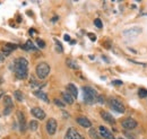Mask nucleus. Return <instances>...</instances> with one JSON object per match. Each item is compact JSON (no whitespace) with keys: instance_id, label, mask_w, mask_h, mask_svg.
Wrapping results in <instances>:
<instances>
[{"instance_id":"1","label":"nucleus","mask_w":147,"mask_h":139,"mask_svg":"<svg viewBox=\"0 0 147 139\" xmlns=\"http://www.w3.org/2000/svg\"><path fill=\"white\" fill-rule=\"evenodd\" d=\"M14 71L17 79H25L28 75V61L25 58H17L14 61Z\"/></svg>"},{"instance_id":"2","label":"nucleus","mask_w":147,"mask_h":139,"mask_svg":"<svg viewBox=\"0 0 147 139\" xmlns=\"http://www.w3.org/2000/svg\"><path fill=\"white\" fill-rule=\"evenodd\" d=\"M83 95H84V101L87 104H93L97 101V93L92 87L85 86L83 87Z\"/></svg>"},{"instance_id":"3","label":"nucleus","mask_w":147,"mask_h":139,"mask_svg":"<svg viewBox=\"0 0 147 139\" xmlns=\"http://www.w3.org/2000/svg\"><path fill=\"white\" fill-rule=\"evenodd\" d=\"M50 66L47 63V62H40L35 68V71H36L37 77L40 79H44L49 74H50Z\"/></svg>"},{"instance_id":"4","label":"nucleus","mask_w":147,"mask_h":139,"mask_svg":"<svg viewBox=\"0 0 147 139\" xmlns=\"http://www.w3.org/2000/svg\"><path fill=\"white\" fill-rule=\"evenodd\" d=\"M109 104H110L111 109L114 110V111L118 112V113H125V111H126L125 105L122 104L119 100H117V99H114V97H112V99L109 100Z\"/></svg>"},{"instance_id":"5","label":"nucleus","mask_w":147,"mask_h":139,"mask_svg":"<svg viewBox=\"0 0 147 139\" xmlns=\"http://www.w3.org/2000/svg\"><path fill=\"white\" fill-rule=\"evenodd\" d=\"M121 126H122V128L126 129V130H132V129H135V128L138 126V122L136 121L135 119H132V118H127V119L122 120Z\"/></svg>"},{"instance_id":"6","label":"nucleus","mask_w":147,"mask_h":139,"mask_svg":"<svg viewBox=\"0 0 147 139\" xmlns=\"http://www.w3.org/2000/svg\"><path fill=\"white\" fill-rule=\"evenodd\" d=\"M65 139H84V137L80 135V132L75 129V128H69L66 132Z\"/></svg>"},{"instance_id":"7","label":"nucleus","mask_w":147,"mask_h":139,"mask_svg":"<svg viewBox=\"0 0 147 139\" xmlns=\"http://www.w3.org/2000/svg\"><path fill=\"white\" fill-rule=\"evenodd\" d=\"M143 32V30L138 26H134V27H130L128 30H125L123 31V35L127 36V37H135V36H138Z\"/></svg>"},{"instance_id":"8","label":"nucleus","mask_w":147,"mask_h":139,"mask_svg":"<svg viewBox=\"0 0 147 139\" xmlns=\"http://www.w3.org/2000/svg\"><path fill=\"white\" fill-rule=\"evenodd\" d=\"M45 128H47V131H48V134L49 135H55V131H57V121H55L53 118H51V119H49L48 122H47V126H45Z\"/></svg>"},{"instance_id":"9","label":"nucleus","mask_w":147,"mask_h":139,"mask_svg":"<svg viewBox=\"0 0 147 139\" xmlns=\"http://www.w3.org/2000/svg\"><path fill=\"white\" fill-rule=\"evenodd\" d=\"M3 102H5V110H3V114L5 115H8L10 112H11V110H13V100H11V97L10 96H5V99H3Z\"/></svg>"},{"instance_id":"10","label":"nucleus","mask_w":147,"mask_h":139,"mask_svg":"<svg viewBox=\"0 0 147 139\" xmlns=\"http://www.w3.org/2000/svg\"><path fill=\"white\" fill-rule=\"evenodd\" d=\"M98 131H100V136L102 137V138L104 139H115L113 137V135L111 134V131L108 129V128H105V127H103V126H101L100 128H98Z\"/></svg>"},{"instance_id":"11","label":"nucleus","mask_w":147,"mask_h":139,"mask_svg":"<svg viewBox=\"0 0 147 139\" xmlns=\"http://www.w3.org/2000/svg\"><path fill=\"white\" fill-rule=\"evenodd\" d=\"M31 113H32L36 119H40V120L45 119V112H44L42 109H40V107H33V109L31 110Z\"/></svg>"},{"instance_id":"12","label":"nucleus","mask_w":147,"mask_h":139,"mask_svg":"<svg viewBox=\"0 0 147 139\" xmlns=\"http://www.w3.org/2000/svg\"><path fill=\"white\" fill-rule=\"evenodd\" d=\"M17 118H18L19 129H20V131H25V129H26V119H25L24 113L20 112V111H17Z\"/></svg>"},{"instance_id":"13","label":"nucleus","mask_w":147,"mask_h":139,"mask_svg":"<svg viewBox=\"0 0 147 139\" xmlns=\"http://www.w3.org/2000/svg\"><path fill=\"white\" fill-rule=\"evenodd\" d=\"M76 121H77V123L79 126H82L83 128H91V126H92L91 121L87 118H85V117H79V118L76 119Z\"/></svg>"},{"instance_id":"14","label":"nucleus","mask_w":147,"mask_h":139,"mask_svg":"<svg viewBox=\"0 0 147 139\" xmlns=\"http://www.w3.org/2000/svg\"><path fill=\"white\" fill-rule=\"evenodd\" d=\"M17 49V45L16 44H13V43H6V45L3 47V50H2V53L3 55H9L10 53L13 52V50Z\"/></svg>"},{"instance_id":"15","label":"nucleus","mask_w":147,"mask_h":139,"mask_svg":"<svg viewBox=\"0 0 147 139\" xmlns=\"http://www.w3.org/2000/svg\"><path fill=\"white\" fill-rule=\"evenodd\" d=\"M101 117H102V119H103L104 121L109 122V123H111V124H115V120H114V118L111 115L109 112L102 111V112H101Z\"/></svg>"},{"instance_id":"16","label":"nucleus","mask_w":147,"mask_h":139,"mask_svg":"<svg viewBox=\"0 0 147 139\" xmlns=\"http://www.w3.org/2000/svg\"><path fill=\"white\" fill-rule=\"evenodd\" d=\"M20 48H22V49H24V50H26V51H30V50L36 51V50H37L36 47L34 45V43H33L32 41H30V40H28V41H27V42H26V43H25L24 45H22Z\"/></svg>"},{"instance_id":"17","label":"nucleus","mask_w":147,"mask_h":139,"mask_svg":"<svg viewBox=\"0 0 147 139\" xmlns=\"http://www.w3.org/2000/svg\"><path fill=\"white\" fill-rule=\"evenodd\" d=\"M34 95L36 96L37 99H40V100H42V101H44V102H49V97H48V95L44 93V92H42V90H35L34 92Z\"/></svg>"},{"instance_id":"18","label":"nucleus","mask_w":147,"mask_h":139,"mask_svg":"<svg viewBox=\"0 0 147 139\" xmlns=\"http://www.w3.org/2000/svg\"><path fill=\"white\" fill-rule=\"evenodd\" d=\"M67 89H68V93H70V95L73 96L74 99L78 96V89H77V87L75 86L74 84H68Z\"/></svg>"},{"instance_id":"19","label":"nucleus","mask_w":147,"mask_h":139,"mask_svg":"<svg viewBox=\"0 0 147 139\" xmlns=\"http://www.w3.org/2000/svg\"><path fill=\"white\" fill-rule=\"evenodd\" d=\"M61 96H62L63 101L67 102L68 104H73L74 103V97L70 95V93H68V92H62V93H61Z\"/></svg>"},{"instance_id":"20","label":"nucleus","mask_w":147,"mask_h":139,"mask_svg":"<svg viewBox=\"0 0 147 139\" xmlns=\"http://www.w3.org/2000/svg\"><path fill=\"white\" fill-rule=\"evenodd\" d=\"M66 63H67V66H68L69 68H71V69H78V68H79V66L76 63V61H74L71 59H67V60H66Z\"/></svg>"},{"instance_id":"21","label":"nucleus","mask_w":147,"mask_h":139,"mask_svg":"<svg viewBox=\"0 0 147 139\" xmlns=\"http://www.w3.org/2000/svg\"><path fill=\"white\" fill-rule=\"evenodd\" d=\"M14 96H15V99L17 101H19V102H22L24 100V95H23V93L20 90H15L14 92Z\"/></svg>"},{"instance_id":"22","label":"nucleus","mask_w":147,"mask_h":139,"mask_svg":"<svg viewBox=\"0 0 147 139\" xmlns=\"http://www.w3.org/2000/svg\"><path fill=\"white\" fill-rule=\"evenodd\" d=\"M90 136H91V138L92 139H101L102 138V137L100 136V134H97V132H96V130H95V129H93V128L90 130Z\"/></svg>"},{"instance_id":"23","label":"nucleus","mask_w":147,"mask_h":139,"mask_svg":"<svg viewBox=\"0 0 147 139\" xmlns=\"http://www.w3.org/2000/svg\"><path fill=\"white\" fill-rule=\"evenodd\" d=\"M28 127H30V129H31L32 131H35L37 128H38V123H37V121H35V120H32V121L30 122Z\"/></svg>"},{"instance_id":"24","label":"nucleus","mask_w":147,"mask_h":139,"mask_svg":"<svg viewBox=\"0 0 147 139\" xmlns=\"http://www.w3.org/2000/svg\"><path fill=\"white\" fill-rule=\"evenodd\" d=\"M138 95H139V97L145 99V97H147V90L145 88H140V89L138 90Z\"/></svg>"},{"instance_id":"25","label":"nucleus","mask_w":147,"mask_h":139,"mask_svg":"<svg viewBox=\"0 0 147 139\" xmlns=\"http://www.w3.org/2000/svg\"><path fill=\"white\" fill-rule=\"evenodd\" d=\"M55 50L58 51L59 53H61L63 51V49H62V45L60 44V42L58 41V40H55Z\"/></svg>"},{"instance_id":"26","label":"nucleus","mask_w":147,"mask_h":139,"mask_svg":"<svg viewBox=\"0 0 147 139\" xmlns=\"http://www.w3.org/2000/svg\"><path fill=\"white\" fill-rule=\"evenodd\" d=\"M36 44H37V47L41 48V49L45 48V42H44L43 40H41V38H36Z\"/></svg>"},{"instance_id":"27","label":"nucleus","mask_w":147,"mask_h":139,"mask_svg":"<svg viewBox=\"0 0 147 139\" xmlns=\"http://www.w3.org/2000/svg\"><path fill=\"white\" fill-rule=\"evenodd\" d=\"M94 25H95L97 28H102V26H103V24H102V20H101L100 18H96V19L94 20Z\"/></svg>"},{"instance_id":"28","label":"nucleus","mask_w":147,"mask_h":139,"mask_svg":"<svg viewBox=\"0 0 147 139\" xmlns=\"http://www.w3.org/2000/svg\"><path fill=\"white\" fill-rule=\"evenodd\" d=\"M53 102H55V105H58L59 107H65V103H63L62 101L58 100V99H55V100L53 101Z\"/></svg>"},{"instance_id":"29","label":"nucleus","mask_w":147,"mask_h":139,"mask_svg":"<svg viewBox=\"0 0 147 139\" xmlns=\"http://www.w3.org/2000/svg\"><path fill=\"white\" fill-rule=\"evenodd\" d=\"M96 102L103 103V102H104V96H102V95H98V96H97V101H96Z\"/></svg>"},{"instance_id":"30","label":"nucleus","mask_w":147,"mask_h":139,"mask_svg":"<svg viewBox=\"0 0 147 139\" xmlns=\"http://www.w3.org/2000/svg\"><path fill=\"white\" fill-rule=\"evenodd\" d=\"M87 35H88V37L91 38V41H93V42H94V41H96V36L93 34V33H88Z\"/></svg>"},{"instance_id":"31","label":"nucleus","mask_w":147,"mask_h":139,"mask_svg":"<svg viewBox=\"0 0 147 139\" xmlns=\"http://www.w3.org/2000/svg\"><path fill=\"white\" fill-rule=\"evenodd\" d=\"M112 84H113V85H122V82H121V80H113Z\"/></svg>"},{"instance_id":"32","label":"nucleus","mask_w":147,"mask_h":139,"mask_svg":"<svg viewBox=\"0 0 147 139\" xmlns=\"http://www.w3.org/2000/svg\"><path fill=\"white\" fill-rule=\"evenodd\" d=\"M3 59H5V55H3V53L0 52V62H2V61H3Z\"/></svg>"},{"instance_id":"33","label":"nucleus","mask_w":147,"mask_h":139,"mask_svg":"<svg viewBox=\"0 0 147 139\" xmlns=\"http://www.w3.org/2000/svg\"><path fill=\"white\" fill-rule=\"evenodd\" d=\"M63 38H65V41H70V36L69 35H65Z\"/></svg>"},{"instance_id":"34","label":"nucleus","mask_w":147,"mask_h":139,"mask_svg":"<svg viewBox=\"0 0 147 139\" xmlns=\"http://www.w3.org/2000/svg\"><path fill=\"white\" fill-rule=\"evenodd\" d=\"M34 33H35V30H33V28H32V30H30V34L34 35Z\"/></svg>"},{"instance_id":"35","label":"nucleus","mask_w":147,"mask_h":139,"mask_svg":"<svg viewBox=\"0 0 147 139\" xmlns=\"http://www.w3.org/2000/svg\"><path fill=\"white\" fill-rule=\"evenodd\" d=\"M62 114H63V117H65V118H68V117H69V115H68V113H67V112H65V111L62 112Z\"/></svg>"},{"instance_id":"36","label":"nucleus","mask_w":147,"mask_h":139,"mask_svg":"<svg viewBox=\"0 0 147 139\" xmlns=\"http://www.w3.org/2000/svg\"><path fill=\"white\" fill-rule=\"evenodd\" d=\"M57 19H58V16H55V17L52 18V22H55V20H57Z\"/></svg>"},{"instance_id":"37","label":"nucleus","mask_w":147,"mask_h":139,"mask_svg":"<svg viewBox=\"0 0 147 139\" xmlns=\"http://www.w3.org/2000/svg\"><path fill=\"white\" fill-rule=\"evenodd\" d=\"M1 83H2V79H1V77H0V84H1Z\"/></svg>"},{"instance_id":"38","label":"nucleus","mask_w":147,"mask_h":139,"mask_svg":"<svg viewBox=\"0 0 147 139\" xmlns=\"http://www.w3.org/2000/svg\"><path fill=\"white\" fill-rule=\"evenodd\" d=\"M1 95H2V94H0V97H1Z\"/></svg>"},{"instance_id":"39","label":"nucleus","mask_w":147,"mask_h":139,"mask_svg":"<svg viewBox=\"0 0 147 139\" xmlns=\"http://www.w3.org/2000/svg\"><path fill=\"white\" fill-rule=\"evenodd\" d=\"M119 139H123V138H119Z\"/></svg>"}]
</instances>
